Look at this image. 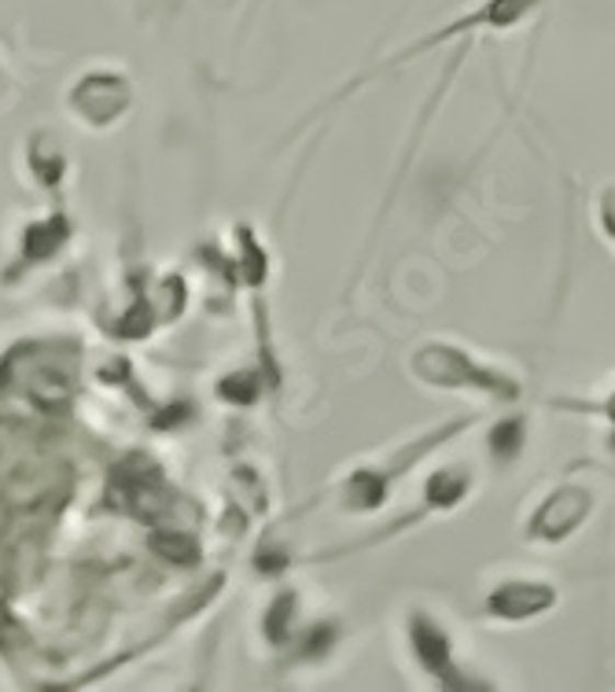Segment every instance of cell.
Instances as JSON below:
<instances>
[{"label":"cell","instance_id":"1","mask_svg":"<svg viewBox=\"0 0 615 692\" xmlns=\"http://www.w3.org/2000/svg\"><path fill=\"white\" fill-rule=\"evenodd\" d=\"M413 368L424 384L446 387V390H487L501 401H512L520 395V387L512 384L505 372L479 365L468 350L449 347V343H428L413 354Z\"/></svg>","mask_w":615,"mask_h":692},{"label":"cell","instance_id":"2","mask_svg":"<svg viewBox=\"0 0 615 692\" xmlns=\"http://www.w3.org/2000/svg\"><path fill=\"white\" fill-rule=\"evenodd\" d=\"M590 504H593L590 490H582V487H560L535 512V523H531V538H538V542H563L582 520H586Z\"/></svg>","mask_w":615,"mask_h":692},{"label":"cell","instance_id":"3","mask_svg":"<svg viewBox=\"0 0 615 692\" xmlns=\"http://www.w3.org/2000/svg\"><path fill=\"white\" fill-rule=\"evenodd\" d=\"M557 593L542 582H505L501 590L490 593L487 612L494 619H509V623H520V619H535L542 612H549Z\"/></svg>","mask_w":615,"mask_h":692},{"label":"cell","instance_id":"4","mask_svg":"<svg viewBox=\"0 0 615 692\" xmlns=\"http://www.w3.org/2000/svg\"><path fill=\"white\" fill-rule=\"evenodd\" d=\"M409 637H413V653H417V663L424 670H432V674H443V670L454 667V659H449V642H446V629L432 623L428 615H417L413 619V629H409Z\"/></svg>","mask_w":615,"mask_h":692},{"label":"cell","instance_id":"5","mask_svg":"<svg viewBox=\"0 0 615 692\" xmlns=\"http://www.w3.org/2000/svg\"><path fill=\"white\" fill-rule=\"evenodd\" d=\"M597 412H604V417H608V428H612V453H615V395H608V401H604V406H597Z\"/></svg>","mask_w":615,"mask_h":692}]
</instances>
